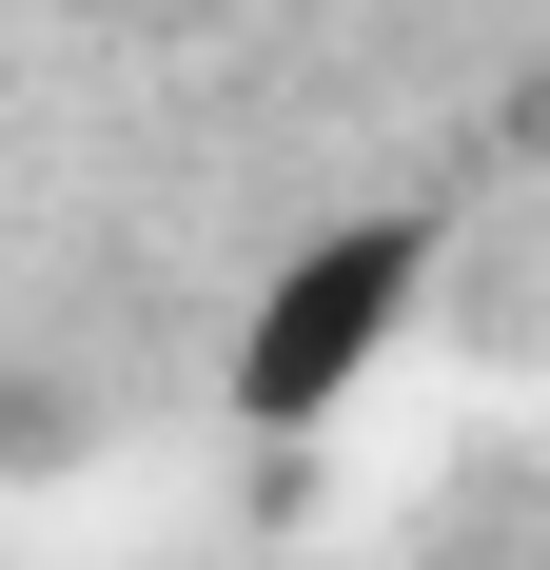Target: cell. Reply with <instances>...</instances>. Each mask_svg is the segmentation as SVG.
<instances>
[{
  "mask_svg": "<svg viewBox=\"0 0 550 570\" xmlns=\"http://www.w3.org/2000/svg\"><path fill=\"white\" fill-rule=\"evenodd\" d=\"M433 256H452V217L433 197H374V217H315L295 256L256 276V315H236V433H334V413L374 394L393 354H413V315H433Z\"/></svg>",
  "mask_w": 550,
  "mask_h": 570,
  "instance_id": "obj_1",
  "label": "cell"
}]
</instances>
